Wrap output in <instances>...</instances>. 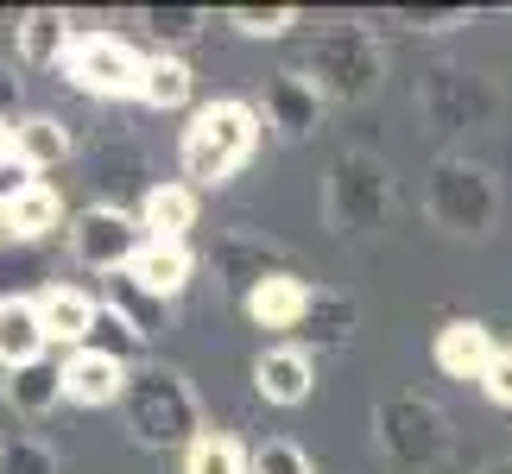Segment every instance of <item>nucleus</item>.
Instances as JSON below:
<instances>
[{"instance_id":"6ab92c4d","label":"nucleus","mask_w":512,"mask_h":474,"mask_svg":"<svg viewBox=\"0 0 512 474\" xmlns=\"http://www.w3.org/2000/svg\"><path fill=\"white\" fill-rule=\"evenodd\" d=\"M133 215H140L146 241H177V247H184V234L196 228V190L177 184V177H171V184H152Z\"/></svg>"},{"instance_id":"9d476101","label":"nucleus","mask_w":512,"mask_h":474,"mask_svg":"<svg viewBox=\"0 0 512 474\" xmlns=\"http://www.w3.org/2000/svg\"><path fill=\"white\" fill-rule=\"evenodd\" d=\"M253 392H260L266 405H279V411H298L310 392H317V361H310V348H298V342L266 348L260 361H253Z\"/></svg>"},{"instance_id":"aec40b11","label":"nucleus","mask_w":512,"mask_h":474,"mask_svg":"<svg viewBox=\"0 0 512 474\" xmlns=\"http://www.w3.org/2000/svg\"><path fill=\"white\" fill-rule=\"evenodd\" d=\"M70 152H76V133L57 121V114H26V121L13 127V165H26L32 177L38 171H57Z\"/></svg>"},{"instance_id":"a211bd4d","label":"nucleus","mask_w":512,"mask_h":474,"mask_svg":"<svg viewBox=\"0 0 512 474\" xmlns=\"http://www.w3.org/2000/svg\"><path fill=\"white\" fill-rule=\"evenodd\" d=\"M51 234H70L64 228V196H57L45 177H32L19 196H7V241L13 247H45Z\"/></svg>"},{"instance_id":"393cba45","label":"nucleus","mask_w":512,"mask_h":474,"mask_svg":"<svg viewBox=\"0 0 512 474\" xmlns=\"http://www.w3.org/2000/svg\"><path fill=\"white\" fill-rule=\"evenodd\" d=\"M140 26L159 38L165 51H177V45H190V38L209 26V13H196V7H146V13H140Z\"/></svg>"},{"instance_id":"c85d7f7f","label":"nucleus","mask_w":512,"mask_h":474,"mask_svg":"<svg viewBox=\"0 0 512 474\" xmlns=\"http://www.w3.org/2000/svg\"><path fill=\"white\" fill-rule=\"evenodd\" d=\"M481 392H487V399H494L500 411H512V348H500V354H494V367H487Z\"/></svg>"},{"instance_id":"423d86ee","label":"nucleus","mask_w":512,"mask_h":474,"mask_svg":"<svg viewBox=\"0 0 512 474\" xmlns=\"http://www.w3.org/2000/svg\"><path fill=\"white\" fill-rule=\"evenodd\" d=\"M64 76L95 102H140V76H146V57L114 32H83L70 51Z\"/></svg>"},{"instance_id":"0eeeda50","label":"nucleus","mask_w":512,"mask_h":474,"mask_svg":"<svg viewBox=\"0 0 512 474\" xmlns=\"http://www.w3.org/2000/svg\"><path fill=\"white\" fill-rule=\"evenodd\" d=\"M386 203H392V184L386 171L361 152H342L329 165V222L342 234H361V228H380L386 222Z\"/></svg>"},{"instance_id":"473e14b6","label":"nucleus","mask_w":512,"mask_h":474,"mask_svg":"<svg viewBox=\"0 0 512 474\" xmlns=\"http://www.w3.org/2000/svg\"><path fill=\"white\" fill-rule=\"evenodd\" d=\"M0 241H7V203H0Z\"/></svg>"},{"instance_id":"cd10ccee","label":"nucleus","mask_w":512,"mask_h":474,"mask_svg":"<svg viewBox=\"0 0 512 474\" xmlns=\"http://www.w3.org/2000/svg\"><path fill=\"white\" fill-rule=\"evenodd\" d=\"M399 19H411L418 32H456V26H468V7H411V13H399Z\"/></svg>"},{"instance_id":"bb28decb","label":"nucleus","mask_w":512,"mask_h":474,"mask_svg":"<svg viewBox=\"0 0 512 474\" xmlns=\"http://www.w3.org/2000/svg\"><path fill=\"white\" fill-rule=\"evenodd\" d=\"M253 474H317V468L291 437H266V443H253Z\"/></svg>"},{"instance_id":"5701e85b","label":"nucleus","mask_w":512,"mask_h":474,"mask_svg":"<svg viewBox=\"0 0 512 474\" xmlns=\"http://www.w3.org/2000/svg\"><path fill=\"white\" fill-rule=\"evenodd\" d=\"M89 348L121 354L127 367H140V354H146V323H140V316H127L121 304L102 298V323H95V342H89Z\"/></svg>"},{"instance_id":"7ed1b4c3","label":"nucleus","mask_w":512,"mask_h":474,"mask_svg":"<svg viewBox=\"0 0 512 474\" xmlns=\"http://www.w3.org/2000/svg\"><path fill=\"white\" fill-rule=\"evenodd\" d=\"M424 209H430V222L449 228V234H487L494 215H500V184L475 158H443V165L430 171Z\"/></svg>"},{"instance_id":"ddd939ff","label":"nucleus","mask_w":512,"mask_h":474,"mask_svg":"<svg viewBox=\"0 0 512 474\" xmlns=\"http://www.w3.org/2000/svg\"><path fill=\"white\" fill-rule=\"evenodd\" d=\"M76 38H83V32H76L70 13H57V7H26V13L13 19V51H19V64H26V70L70 64Z\"/></svg>"},{"instance_id":"f03ea898","label":"nucleus","mask_w":512,"mask_h":474,"mask_svg":"<svg viewBox=\"0 0 512 474\" xmlns=\"http://www.w3.org/2000/svg\"><path fill=\"white\" fill-rule=\"evenodd\" d=\"M121 418L133 430V443H146V449H196V443L209 437L196 386L177 367H159V361H140V367H133L127 399H121Z\"/></svg>"},{"instance_id":"7c9ffc66","label":"nucleus","mask_w":512,"mask_h":474,"mask_svg":"<svg viewBox=\"0 0 512 474\" xmlns=\"http://www.w3.org/2000/svg\"><path fill=\"white\" fill-rule=\"evenodd\" d=\"M13 127H19V121H7V114H0V165H13Z\"/></svg>"},{"instance_id":"20e7f679","label":"nucleus","mask_w":512,"mask_h":474,"mask_svg":"<svg viewBox=\"0 0 512 474\" xmlns=\"http://www.w3.org/2000/svg\"><path fill=\"white\" fill-rule=\"evenodd\" d=\"M310 76L329 102H367L380 89V45L367 26H329L310 38Z\"/></svg>"},{"instance_id":"39448f33","label":"nucleus","mask_w":512,"mask_h":474,"mask_svg":"<svg viewBox=\"0 0 512 474\" xmlns=\"http://www.w3.org/2000/svg\"><path fill=\"white\" fill-rule=\"evenodd\" d=\"M70 260L83 266V272H121L140 260V247H146V228H140V215L121 209V203H89V209H76L70 215Z\"/></svg>"},{"instance_id":"f3484780","label":"nucleus","mask_w":512,"mask_h":474,"mask_svg":"<svg viewBox=\"0 0 512 474\" xmlns=\"http://www.w3.org/2000/svg\"><path fill=\"white\" fill-rule=\"evenodd\" d=\"M45 354H51V335H45V316H38V298L7 291V298H0V373H13L26 361H45Z\"/></svg>"},{"instance_id":"1a4fd4ad","label":"nucleus","mask_w":512,"mask_h":474,"mask_svg":"<svg viewBox=\"0 0 512 474\" xmlns=\"http://www.w3.org/2000/svg\"><path fill=\"white\" fill-rule=\"evenodd\" d=\"M127 380L133 367L121 354H102V348H76L64 354V405H83V411H108L127 399Z\"/></svg>"},{"instance_id":"2eb2a0df","label":"nucleus","mask_w":512,"mask_h":474,"mask_svg":"<svg viewBox=\"0 0 512 474\" xmlns=\"http://www.w3.org/2000/svg\"><path fill=\"white\" fill-rule=\"evenodd\" d=\"M38 316H45V335L64 342L70 354L95 342V323H102V298H89L83 285H45L38 291Z\"/></svg>"},{"instance_id":"4be33fe9","label":"nucleus","mask_w":512,"mask_h":474,"mask_svg":"<svg viewBox=\"0 0 512 474\" xmlns=\"http://www.w3.org/2000/svg\"><path fill=\"white\" fill-rule=\"evenodd\" d=\"M184 474H253V449L228 430H209L196 449H184Z\"/></svg>"},{"instance_id":"2f4dec72","label":"nucleus","mask_w":512,"mask_h":474,"mask_svg":"<svg viewBox=\"0 0 512 474\" xmlns=\"http://www.w3.org/2000/svg\"><path fill=\"white\" fill-rule=\"evenodd\" d=\"M481 474H512V462H494V468H481Z\"/></svg>"},{"instance_id":"f8f14e48","label":"nucleus","mask_w":512,"mask_h":474,"mask_svg":"<svg viewBox=\"0 0 512 474\" xmlns=\"http://www.w3.org/2000/svg\"><path fill=\"white\" fill-rule=\"evenodd\" d=\"M190 272H196V253H190V241L177 247V241H146L140 247V260H133L121 279L133 285V291H146L152 304H177L190 291Z\"/></svg>"},{"instance_id":"f257e3e1","label":"nucleus","mask_w":512,"mask_h":474,"mask_svg":"<svg viewBox=\"0 0 512 474\" xmlns=\"http://www.w3.org/2000/svg\"><path fill=\"white\" fill-rule=\"evenodd\" d=\"M260 140H266V121H260V108H253V102H234V95L203 102V108L190 114V127H184V146H177L190 190L196 184H203V190L234 184V177L253 165Z\"/></svg>"},{"instance_id":"a878e982","label":"nucleus","mask_w":512,"mask_h":474,"mask_svg":"<svg viewBox=\"0 0 512 474\" xmlns=\"http://www.w3.org/2000/svg\"><path fill=\"white\" fill-rule=\"evenodd\" d=\"M228 26L241 38H291L298 32V7H234Z\"/></svg>"},{"instance_id":"412c9836","label":"nucleus","mask_w":512,"mask_h":474,"mask_svg":"<svg viewBox=\"0 0 512 474\" xmlns=\"http://www.w3.org/2000/svg\"><path fill=\"white\" fill-rule=\"evenodd\" d=\"M190 89H196V70H190L177 51H152V57H146L140 102H146L152 114H171V108H184V102H190Z\"/></svg>"},{"instance_id":"4468645a","label":"nucleus","mask_w":512,"mask_h":474,"mask_svg":"<svg viewBox=\"0 0 512 474\" xmlns=\"http://www.w3.org/2000/svg\"><path fill=\"white\" fill-rule=\"evenodd\" d=\"M310 304H317V291H310L298 272L272 266L266 279L247 291V323H260V329H272V335H285V329H304Z\"/></svg>"},{"instance_id":"dca6fc26","label":"nucleus","mask_w":512,"mask_h":474,"mask_svg":"<svg viewBox=\"0 0 512 474\" xmlns=\"http://www.w3.org/2000/svg\"><path fill=\"white\" fill-rule=\"evenodd\" d=\"M0 405L13 411V418H51L57 405H64V361H26L13 373H0Z\"/></svg>"},{"instance_id":"9b49d317","label":"nucleus","mask_w":512,"mask_h":474,"mask_svg":"<svg viewBox=\"0 0 512 474\" xmlns=\"http://www.w3.org/2000/svg\"><path fill=\"white\" fill-rule=\"evenodd\" d=\"M494 329L475 323V316H449V323L437 329V342H430V361H437L449 380H487V367H494Z\"/></svg>"},{"instance_id":"b1692460","label":"nucleus","mask_w":512,"mask_h":474,"mask_svg":"<svg viewBox=\"0 0 512 474\" xmlns=\"http://www.w3.org/2000/svg\"><path fill=\"white\" fill-rule=\"evenodd\" d=\"M57 449L45 437H32V430H13L7 443H0V474H57Z\"/></svg>"},{"instance_id":"6e6552de","label":"nucleus","mask_w":512,"mask_h":474,"mask_svg":"<svg viewBox=\"0 0 512 474\" xmlns=\"http://www.w3.org/2000/svg\"><path fill=\"white\" fill-rule=\"evenodd\" d=\"M260 121L272 140H285V146H298L310 140V133L323 127V108H329V95L317 89V76L310 70H272L266 76V89H260Z\"/></svg>"},{"instance_id":"c756f323","label":"nucleus","mask_w":512,"mask_h":474,"mask_svg":"<svg viewBox=\"0 0 512 474\" xmlns=\"http://www.w3.org/2000/svg\"><path fill=\"white\" fill-rule=\"evenodd\" d=\"M13 102H19V76L0 70V114H7V121H13Z\"/></svg>"}]
</instances>
